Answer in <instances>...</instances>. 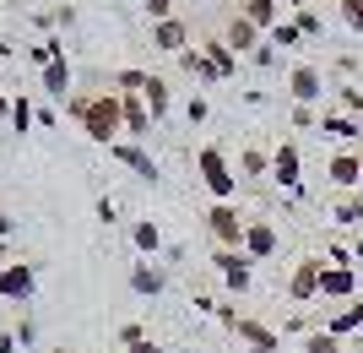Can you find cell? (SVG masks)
<instances>
[{"label": "cell", "mask_w": 363, "mask_h": 353, "mask_svg": "<svg viewBox=\"0 0 363 353\" xmlns=\"http://www.w3.org/2000/svg\"><path fill=\"white\" fill-rule=\"evenodd\" d=\"M65 114H71L76 125H82V136L98 141V147H114V141H125V109H120V92L104 87V92H76V98H65Z\"/></svg>", "instance_id": "6da1fadb"}, {"label": "cell", "mask_w": 363, "mask_h": 353, "mask_svg": "<svg viewBox=\"0 0 363 353\" xmlns=\"http://www.w3.org/2000/svg\"><path fill=\"white\" fill-rule=\"evenodd\" d=\"M196 174H201V185L212 190V201H233V196H239V174H233L228 153H223V147H212V141L196 153Z\"/></svg>", "instance_id": "7a4b0ae2"}, {"label": "cell", "mask_w": 363, "mask_h": 353, "mask_svg": "<svg viewBox=\"0 0 363 353\" xmlns=\"http://www.w3.org/2000/svg\"><path fill=\"white\" fill-rule=\"evenodd\" d=\"M206 234L217 239V250H244V212H239V201H212V207H206Z\"/></svg>", "instance_id": "3957f363"}, {"label": "cell", "mask_w": 363, "mask_h": 353, "mask_svg": "<svg viewBox=\"0 0 363 353\" xmlns=\"http://www.w3.org/2000/svg\"><path fill=\"white\" fill-rule=\"evenodd\" d=\"M288 98H293V104H303V109L325 104V71H320V65H309V60L288 65Z\"/></svg>", "instance_id": "277c9868"}, {"label": "cell", "mask_w": 363, "mask_h": 353, "mask_svg": "<svg viewBox=\"0 0 363 353\" xmlns=\"http://www.w3.org/2000/svg\"><path fill=\"white\" fill-rule=\"evenodd\" d=\"M277 250H282L277 223H266V217H244V256H250V261H272Z\"/></svg>", "instance_id": "5b68a950"}, {"label": "cell", "mask_w": 363, "mask_h": 353, "mask_svg": "<svg viewBox=\"0 0 363 353\" xmlns=\"http://www.w3.org/2000/svg\"><path fill=\"white\" fill-rule=\"evenodd\" d=\"M325 180L347 196V190H363V153H352V147H342V153H331V163H325Z\"/></svg>", "instance_id": "8992f818"}, {"label": "cell", "mask_w": 363, "mask_h": 353, "mask_svg": "<svg viewBox=\"0 0 363 353\" xmlns=\"http://www.w3.org/2000/svg\"><path fill=\"white\" fill-rule=\"evenodd\" d=\"M212 261H217V272H223V288L228 293H244L250 283H255V261H250L244 250H217Z\"/></svg>", "instance_id": "52a82bcc"}, {"label": "cell", "mask_w": 363, "mask_h": 353, "mask_svg": "<svg viewBox=\"0 0 363 353\" xmlns=\"http://www.w3.org/2000/svg\"><path fill=\"white\" fill-rule=\"evenodd\" d=\"M272 180L282 185L288 196H298V190H303V158H298V147H293V141H282V147L272 153Z\"/></svg>", "instance_id": "ba28073f"}, {"label": "cell", "mask_w": 363, "mask_h": 353, "mask_svg": "<svg viewBox=\"0 0 363 353\" xmlns=\"http://www.w3.org/2000/svg\"><path fill=\"white\" fill-rule=\"evenodd\" d=\"M320 266H325L320 256H303V261L288 272V299H293V305H309V299H320Z\"/></svg>", "instance_id": "9c48e42d"}, {"label": "cell", "mask_w": 363, "mask_h": 353, "mask_svg": "<svg viewBox=\"0 0 363 353\" xmlns=\"http://www.w3.org/2000/svg\"><path fill=\"white\" fill-rule=\"evenodd\" d=\"M108 158H114V163H125V169L130 174H141V180H163V169H157V158L147 153V147H141V141H114V147H108Z\"/></svg>", "instance_id": "30bf717a"}, {"label": "cell", "mask_w": 363, "mask_h": 353, "mask_svg": "<svg viewBox=\"0 0 363 353\" xmlns=\"http://www.w3.org/2000/svg\"><path fill=\"white\" fill-rule=\"evenodd\" d=\"M320 299H336V305H347V299H358V272L352 266H320Z\"/></svg>", "instance_id": "8fae6325"}, {"label": "cell", "mask_w": 363, "mask_h": 353, "mask_svg": "<svg viewBox=\"0 0 363 353\" xmlns=\"http://www.w3.org/2000/svg\"><path fill=\"white\" fill-rule=\"evenodd\" d=\"M33 288H38V272H33L28 261H11L0 266V299H16V305H28Z\"/></svg>", "instance_id": "7c38bea8"}, {"label": "cell", "mask_w": 363, "mask_h": 353, "mask_svg": "<svg viewBox=\"0 0 363 353\" xmlns=\"http://www.w3.org/2000/svg\"><path fill=\"white\" fill-rule=\"evenodd\" d=\"M223 44L233 49V55H255V49L266 44V38H260V33L250 28V22H244L239 11H228V22H223Z\"/></svg>", "instance_id": "4fadbf2b"}, {"label": "cell", "mask_w": 363, "mask_h": 353, "mask_svg": "<svg viewBox=\"0 0 363 353\" xmlns=\"http://www.w3.org/2000/svg\"><path fill=\"white\" fill-rule=\"evenodd\" d=\"M152 49H168V55H184V49H190V28H184L179 16H168V22H152Z\"/></svg>", "instance_id": "5bb4252c"}, {"label": "cell", "mask_w": 363, "mask_h": 353, "mask_svg": "<svg viewBox=\"0 0 363 353\" xmlns=\"http://www.w3.org/2000/svg\"><path fill=\"white\" fill-rule=\"evenodd\" d=\"M233 337H239L244 342V348H282V337H277V332H272V326H266V321H255V315H239V326H233Z\"/></svg>", "instance_id": "9a60e30c"}, {"label": "cell", "mask_w": 363, "mask_h": 353, "mask_svg": "<svg viewBox=\"0 0 363 353\" xmlns=\"http://www.w3.org/2000/svg\"><path fill=\"white\" fill-rule=\"evenodd\" d=\"M233 11H239L244 22H250V28L260 33V38H266V33H272L277 22H282V6H277V0H250V6H233Z\"/></svg>", "instance_id": "2e32d148"}, {"label": "cell", "mask_w": 363, "mask_h": 353, "mask_svg": "<svg viewBox=\"0 0 363 353\" xmlns=\"http://www.w3.org/2000/svg\"><path fill=\"white\" fill-rule=\"evenodd\" d=\"M141 98H147L152 120H168V109H174V87H168V77H152V71H147V87H141Z\"/></svg>", "instance_id": "e0dca14e"}, {"label": "cell", "mask_w": 363, "mask_h": 353, "mask_svg": "<svg viewBox=\"0 0 363 353\" xmlns=\"http://www.w3.org/2000/svg\"><path fill=\"white\" fill-rule=\"evenodd\" d=\"M320 136H331V141H358V136H363V125L352 120V114H336V109H325V114H320Z\"/></svg>", "instance_id": "ac0fdd59"}, {"label": "cell", "mask_w": 363, "mask_h": 353, "mask_svg": "<svg viewBox=\"0 0 363 353\" xmlns=\"http://www.w3.org/2000/svg\"><path fill=\"white\" fill-rule=\"evenodd\" d=\"M325 332H331V337H352V332H363V299H347V305L325 321Z\"/></svg>", "instance_id": "d6986e66"}, {"label": "cell", "mask_w": 363, "mask_h": 353, "mask_svg": "<svg viewBox=\"0 0 363 353\" xmlns=\"http://www.w3.org/2000/svg\"><path fill=\"white\" fill-rule=\"evenodd\" d=\"M168 288V272L163 266H136V272H130V293H141V299H157V293Z\"/></svg>", "instance_id": "ffe728a7"}, {"label": "cell", "mask_w": 363, "mask_h": 353, "mask_svg": "<svg viewBox=\"0 0 363 353\" xmlns=\"http://www.w3.org/2000/svg\"><path fill=\"white\" fill-rule=\"evenodd\" d=\"M201 55H206V60H212V71L217 77H239V55H233V49L223 44V38H206V44H201Z\"/></svg>", "instance_id": "44dd1931"}, {"label": "cell", "mask_w": 363, "mask_h": 353, "mask_svg": "<svg viewBox=\"0 0 363 353\" xmlns=\"http://www.w3.org/2000/svg\"><path fill=\"white\" fill-rule=\"evenodd\" d=\"M38 82H44L49 98H65V92H71V60H65V55H60V60H49Z\"/></svg>", "instance_id": "7402d4cb"}, {"label": "cell", "mask_w": 363, "mask_h": 353, "mask_svg": "<svg viewBox=\"0 0 363 353\" xmlns=\"http://www.w3.org/2000/svg\"><path fill=\"white\" fill-rule=\"evenodd\" d=\"M130 245H136L141 256H157V250H163V229H157L152 217H141V223H130Z\"/></svg>", "instance_id": "603a6c76"}, {"label": "cell", "mask_w": 363, "mask_h": 353, "mask_svg": "<svg viewBox=\"0 0 363 353\" xmlns=\"http://www.w3.org/2000/svg\"><path fill=\"white\" fill-rule=\"evenodd\" d=\"M179 71H184V77H196V82H223V77L212 71V60L201 55V49H184V55H179Z\"/></svg>", "instance_id": "cb8c5ba5"}, {"label": "cell", "mask_w": 363, "mask_h": 353, "mask_svg": "<svg viewBox=\"0 0 363 353\" xmlns=\"http://www.w3.org/2000/svg\"><path fill=\"white\" fill-rule=\"evenodd\" d=\"M266 44H272V49H298V44H303L298 22H293V16H282V22H277V28L266 33Z\"/></svg>", "instance_id": "d4e9b609"}, {"label": "cell", "mask_w": 363, "mask_h": 353, "mask_svg": "<svg viewBox=\"0 0 363 353\" xmlns=\"http://www.w3.org/2000/svg\"><path fill=\"white\" fill-rule=\"evenodd\" d=\"M331 217L336 223H363V190H347V196L331 207Z\"/></svg>", "instance_id": "484cf974"}, {"label": "cell", "mask_w": 363, "mask_h": 353, "mask_svg": "<svg viewBox=\"0 0 363 353\" xmlns=\"http://www.w3.org/2000/svg\"><path fill=\"white\" fill-rule=\"evenodd\" d=\"M303 353H342V337H331L325 326H315V332H303Z\"/></svg>", "instance_id": "4316f807"}, {"label": "cell", "mask_w": 363, "mask_h": 353, "mask_svg": "<svg viewBox=\"0 0 363 353\" xmlns=\"http://www.w3.org/2000/svg\"><path fill=\"white\" fill-rule=\"evenodd\" d=\"M239 169H244V174H250V180H260V174L272 169V158L260 153V147H244V153H239Z\"/></svg>", "instance_id": "83f0119b"}, {"label": "cell", "mask_w": 363, "mask_h": 353, "mask_svg": "<svg viewBox=\"0 0 363 353\" xmlns=\"http://www.w3.org/2000/svg\"><path fill=\"white\" fill-rule=\"evenodd\" d=\"M33 98H11V125H16V136H28V125H33Z\"/></svg>", "instance_id": "f1b7e54d"}, {"label": "cell", "mask_w": 363, "mask_h": 353, "mask_svg": "<svg viewBox=\"0 0 363 353\" xmlns=\"http://www.w3.org/2000/svg\"><path fill=\"white\" fill-rule=\"evenodd\" d=\"M293 22H298V33H303V38H320V33H325V22H320V16L309 11V6H298V11H293Z\"/></svg>", "instance_id": "f546056e"}, {"label": "cell", "mask_w": 363, "mask_h": 353, "mask_svg": "<svg viewBox=\"0 0 363 353\" xmlns=\"http://www.w3.org/2000/svg\"><path fill=\"white\" fill-rule=\"evenodd\" d=\"M336 98H342V114H352V120L363 114V87H336Z\"/></svg>", "instance_id": "4dcf8cb0"}, {"label": "cell", "mask_w": 363, "mask_h": 353, "mask_svg": "<svg viewBox=\"0 0 363 353\" xmlns=\"http://www.w3.org/2000/svg\"><path fill=\"white\" fill-rule=\"evenodd\" d=\"M336 6H342V22L352 33H363V0H336Z\"/></svg>", "instance_id": "1f68e13d"}, {"label": "cell", "mask_w": 363, "mask_h": 353, "mask_svg": "<svg viewBox=\"0 0 363 353\" xmlns=\"http://www.w3.org/2000/svg\"><path fill=\"white\" fill-rule=\"evenodd\" d=\"M293 125H298V131H320V109H303V104H293Z\"/></svg>", "instance_id": "d6a6232c"}, {"label": "cell", "mask_w": 363, "mask_h": 353, "mask_svg": "<svg viewBox=\"0 0 363 353\" xmlns=\"http://www.w3.org/2000/svg\"><path fill=\"white\" fill-rule=\"evenodd\" d=\"M206 114H212V104H206V98H201V92H196V98L184 104V120H190V125H201V120H206Z\"/></svg>", "instance_id": "836d02e7"}, {"label": "cell", "mask_w": 363, "mask_h": 353, "mask_svg": "<svg viewBox=\"0 0 363 353\" xmlns=\"http://www.w3.org/2000/svg\"><path fill=\"white\" fill-rule=\"evenodd\" d=\"M136 342H147V332H141V321H125L120 326V348H136Z\"/></svg>", "instance_id": "e575fe53"}, {"label": "cell", "mask_w": 363, "mask_h": 353, "mask_svg": "<svg viewBox=\"0 0 363 353\" xmlns=\"http://www.w3.org/2000/svg\"><path fill=\"white\" fill-rule=\"evenodd\" d=\"M352 256H358V250H347L342 239H331V266H352Z\"/></svg>", "instance_id": "d590c367"}, {"label": "cell", "mask_w": 363, "mask_h": 353, "mask_svg": "<svg viewBox=\"0 0 363 353\" xmlns=\"http://www.w3.org/2000/svg\"><path fill=\"white\" fill-rule=\"evenodd\" d=\"M217 321H223L228 332H233V326H239V310H233V305H217Z\"/></svg>", "instance_id": "8d00e7d4"}, {"label": "cell", "mask_w": 363, "mask_h": 353, "mask_svg": "<svg viewBox=\"0 0 363 353\" xmlns=\"http://www.w3.org/2000/svg\"><path fill=\"white\" fill-rule=\"evenodd\" d=\"M250 60H255V65H277V49H272V44H260L255 55H250Z\"/></svg>", "instance_id": "74e56055"}, {"label": "cell", "mask_w": 363, "mask_h": 353, "mask_svg": "<svg viewBox=\"0 0 363 353\" xmlns=\"http://www.w3.org/2000/svg\"><path fill=\"white\" fill-rule=\"evenodd\" d=\"M11 229H16V223H11V212H0V245L11 239Z\"/></svg>", "instance_id": "f35d334b"}, {"label": "cell", "mask_w": 363, "mask_h": 353, "mask_svg": "<svg viewBox=\"0 0 363 353\" xmlns=\"http://www.w3.org/2000/svg\"><path fill=\"white\" fill-rule=\"evenodd\" d=\"M125 353H168V348H157V342L147 337V342H136V348H125Z\"/></svg>", "instance_id": "ab89813d"}, {"label": "cell", "mask_w": 363, "mask_h": 353, "mask_svg": "<svg viewBox=\"0 0 363 353\" xmlns=\"http://www.w3.org/2000/svg\"><path fill=\"white\" fill-rule=\"evenodd\" d=\"M16 348V337H11V332H0V353H11Z\"/></svg>", "instance_id": "60d3db41"}, {"label": "cell", "mask_w": 363, "mask_h": 353, "mask_svg": "<svg viewBox=\"0 0 363 353\" xmlns=\"http://www.w3.org/2000/svg\"><path fill=\"white\" fill-rule=\"evenodd\" d=\"M6 256H11V245H0V266H11V261H6Z\"/></svg>", "instance_id": "b9f144b4"}, {"label": "cell", "mask_w": 363, "mask_h": 353, "mask_svg": "<svg viewBox=\"0 0 363 353\" xmlns=\"http://www.w3.org/2000/svg\"><path fill=\"white\" fill-rule=\"evenodd\" d=\"M244 353H272V348H244Z\"/></svg>", "instance_id": "7bdbcfd3"}, {"label": "cell", "mask_w": 363, "mask_h": 353, "mask_svg": "<svg viewBox=\"0 0 363 353\" xmlns=\"http://www.w3.org/2000/svg\"><path fill=\"white\" fill-rule=\"evenodd\" d=\"M228 6H250V0H228Z\"/></svg>", "instance_id": "ee69618b"}, {"label": "cell", "mask_w": 363, "mask_h": 353, "mask_svg": "<svg viewBox=\"0 0 363 353\" xmlns=\"http://www.w3.org/2000/svg\"><path fill=\"white\" fill-rule=\"evenodd\" d=\"M179 353H184V348H179Z\"/></svg>", "instance_id": "f6af8a7d"}, {"label": "cell", "mask_w": 363, "mask_h": 353, "mask_svg": "<svg viewBox=\"0 0 363 353\" xmlns=\"http://www.w3.org/2000/svg\"><path fill=\"white\" fill-rule=\"evenodd\" d=\"M60 353H65V348H60Z\"/></svg>", "instance_id": "bcb514c9"}]
</instances>
